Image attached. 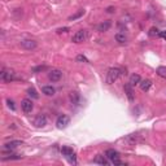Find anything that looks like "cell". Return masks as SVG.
<instances>
[{
	"instance_id": "cell-6",
	"label": "cell",
	"mask_w": 166,
	"mask_h": 166,
	"mask_svg": "<svg viewBox=\"0 0 166 166\" xmlns=\"http://www.w3.org/2000/svg\"><path fill=\"white\" fill-rule=\"evenodd\" d=\"M24 144V141L22 140H11V141H7L4 143V145H3V151H12L14 148L20 147V145Z\"/></svg>"
},
{
	"instance_id": "cell-27",
	"label": "cell",
	"mask_w": 166,
	"mask_h": 166,
	"mask_svg": "<svg viewBox=\"0 0 166 166\" xmlns=\"http://www.w3.org/2000/svg\"><path fill=\"white\" fill-rule=\"evenodd\" d=\"M7 104H8V106H9L12 110H16V106H14V101H13V100L8 99V100H7Z\"/></svg>"
},
{
	"instance_id": "cell-16",
	"label": "cell",
	"mask_w": 166,
	"mask_h": 166,
	"mask_svg": "<svg viewBox=\"0 0 166 166\" xmlns=\"http://www.w3.org/2000/svg\"><path fill=\"white\" fill-rule=\"evenodd\" d=\"M42 92L46 96H53L55 94H56V90H55L52 86H43L42 87Z\"/></svg>"
},
{
	"instance_id": "cell-17",
	"label": "cell",
	"mask_w": 166,
	"mask_h": 166,
	"mask_svg": "<svg viewBox=\"0 0 166 166\" xmlns=\"http://www.w3.org/2000/svg\"><path fill=\"white\" fill-rule=\"evenodd\" d=\"M22 156L21 154H17V153H11L8 156H3L1 160L3 161H13V160H21Z\"/></svg>"
},
{
	"instance_id": "cell-19",
	"label": "cell",
	"mask_w": 166,
	"mask_h": 166,
	"mask_svg": "<svg viewBox=\"0 0 166 166\" xmlns=\"http://www.w3.org/2000/svg\"><path fill=\"white\" fill-rule=\"evenodd\" d=\"M61 153H62V156L69 157V156H71V154H74V151H73L71 147H69V145H65V147L61 148Z\"/></svg>"
},
{
	"instance_id": "cell-13",
	"label": "cell",
	"mask_w": 166,
	"mask_h": 166,
	"mask_svg": "<svg viewBox=\"0 0 166 166\" xmlns=\"http://www.w3.org/2000/svg\"><path fill=\"white\" fill-rule=\"evenodd\" d=\"M110 26H112V22L110 21H104L101 22V24L97 25V31H100V33H105V31H108L110 29Z\"/></svg>"
},
{
	"instance_id": "cell-15",
	"label": "cell",
	"mask_w": 166,
	"mask_h": 166,
	"mask_svg": "<svg viewBox=\"0 0 166 166\" xmlns=\"http://www.w3.org/2000/svg\"><path fill=\"white\" fill-rule=\"evenodd\" d=\"M139 86H140V90H141L143 92H147L148 90L151 88V86H152V81L144 79V81H141V82L139 83Z\"/></svg>"
},
{
	"instance_id": "cell-1",
	"label": "cell",
	"mask_w": 166,
	"mask_h": 166,
	"mask_svg": "<svg viewBox=\"0 0 166 166\" xmlns=\"http://www.w3.org/2000/svg\"><path fill=\"white\" fill-rule=\"evenodd\" d=\"M122 74H123V70L121 68H110L106 73V83L113 84Z\"/></svg>"
},
{
	"instance_id": "cell-9",
	"label": "cell",
	"mask_w": 166,
	"mask_h": 166,
	"mask_svg": "<svg viewBox=\"0 0 166 166\" xmlns=\"http://www.w3.org/2000/svg\"><path fill=\"white\" fill-rule=\"evenodd\" d=\"M125 94H126L127 99L132 103L134 100H135V95H134V90H132V86H131L130 83H126L125 84Z\"/></svg>"
},
{
	"instance_id": "cell-7",
	"label": "cell",
	"mask_w": 166,
	"mask_h": 166,
	"mask_svg": "<svg viewBox=\"0 0 166 166\" xmlns=\"http://www.w3.org/2000/svg\"><path fill=\"white\" fill-rule=\"evenodd\" d=\"M69 122H70V118L68 117V116H60L59 118H57L56 121V126L59 127V129H65V127H68Z\"/></svg>"
},
{
	"instance_id": "cell-24",
	"label": "cell",
	"mask_w": 166,
	"mask_h": 166,
	"mask_svg": "<svg viewBox=\"0 0 166 166\" xmlns=\"http://www.w3.org/2000/svg\"><path fill=\"white\" fill-rule=\"evenodd\" d=\"M148 35H149V36H157V35H160V33H158V29H157V27H152V29H151V30H149V33H148Z\"/></svg>"
},
{
	"instance_id": "cell-14",
	"label": "cell",
	"mask_w": 166,
	"mask_h": 166,
	"mask_svg": "<svg viewBox=\"0 0 166 166\" xmlns=\"http://www.w3.org/2000/svg\"><path fill=\"white\" fill-rule=\"evenodd\" d=\"M69 99H70L71 104H74V105H81V95L78 94V92H71Z\"/></svg>"
},
{
	"instance_id": "cell-28",
	"label": "cell",
	"mask_w": 166,
	"mask_h": 166,
	"mask_svg": "<svg viewBox=\"0 0 166 166\" xmlns=\"http://www.w3.org/2000/svg\"><path fill=\"white\" fill-rule=\"evenodd\" d=\"M70 30L69 27H61V29H57V33L59 34H62V33H68V31Z\"/></svg>"
},
{
	"instance_id": "cell-4",
	"label": "cell",
	"mask_w": 166,
	"mask_h": 166,
	"mask_svg": "<svg viewBox=\"0 0 166 166\" xmlns=\"http://www.w3.org/2000/svg\"><path fill=\"white\" fill-rule=\"evenodd\" d=\"M20 46H21L24 49H27V51H31V49H35L38 47V43L33 39H24L20 42Z\"/></svg>"
},
{
	"instance_id": "cell-30",
	"label": "cell",
	"mask_w": 166,
	"mask_h": 166,
	"mask_svg": "<svg viewBox=\"0 0 166 166\" xmlns=\"http://www.w3.org/2000/svg\"><path fill=\"white\" fill-rule=\"evenodd\" d=\"M160 36L166 40V31H161V33H160Z\"/></svg>"
},
{
	"instance_id": "cell-21",
	"label": "cell",
	"mask_w": 166,
	"mask_h": 166,
	"mask_svg": "<svg viewBox=\"0 0 166 166\" xmlns=\"http://www.w3.org/2000/svg\"><path fill=\"white\" fill-rule=\"evenodd\" d=\"M114 39H116V42H118V43H126L127 42V36L125 35L123 33H118V34H116V36H114Z\"/></svg>"
},
{
	"instance_id": "cell-20",
	"label": "cell",
	"mask_w": 166,
	"mask_h": 166,
	"mask_svg": "<svg viewBox=\"0 0 166 166\" xmlns=\"http://www.w3.org/2000/svg\"><path fill=\"white\" fill-rule=\"evenodd\" d=\"M84 9H81V11H78V12H75L73 16L69 17V21H75V20H78V18H81V17H83L84 16Z\"/></svg>"
},
{
	"instance_id": "cell-11",
	"label": "cell",
	"mask_w": 166,
	"mask_h": 166,
	"mask_svg": "<svg viewBox=\"0 0 166 166\" xmlns=\"http://www.w3.org/2000/svg\"><path fill=\"white\" fill-rule=\"evenodd\" d=\"M105 157L112 162V161H114V160L119 158V153L116 149H108V151H105Z\"/></svg>"
},
{
	"instance_id": "cell-29",
	"label": "cell",
	"mask_w": 166,
	"mask_h": 166,
	"mask_svg": "<svg viewBox=\"0 0 166 166\" xmlns=\"http://www.w3.org/2000/svg\"><path fill=\"white\" fill-rule=\"evenodd\" d=\"M46 69H47L46 66H38V68H34V69H33V71H34V73H36V71H43V70H46Z\"/></svg>"
},
{
	"instance_id": "cell-25",
	"label": "cell",
	"mask_w": 166,
	"mask_h": 166,
	"mask_svg": "<svg viewBox=\"0 0 166 166\" xmlns=\"http://www.w3.org/2000/svg\"><path fill=\"white\" fill-rule=\"evenodd\" d=\"M66 158L69 160V162L73 165H75L77 164V160H75V154H71V156H69V157H66Z\"/></svg>"
},
{
	"instance_id": "cell-12",
	"label": "cell",
	"mask_w": 166,
	"mask_h": 166,
	"mask_svg": "<svg viewBox=\"0 0 166 166\" xmlns=\"http://www.w3.org/2000/svg\"><path fill=\"white\" fill-rule=\"evenodd\" d=\"M94 164H99V165H103V166H108L109 165V161L105 156H101V154H97V156L94 158Z\"/></svg>"
},
{
	"instance_id": "cell-10",
	"label": "cell",
	"mask_w": 166,
	"mask_h": 166,
	"mask_svg": "<svg viewBox=\"0 0 166 166\" xmlns=\"http://www.w3.org/2000/svg\"><path fill=\"white\" fill-rule=\"evenodd\" d=\"M34 125H35L36 127H44L46 125H47V117H46L44 114L36 116L35 121H34Z\"/></svg>"
},
{
	"instance_id": "cell-26",
	"label": "cell",
	"mask_w": 166,
	"mask_h": 166,
	"mask_svg": "<svg viewBox=\"0 0 166 166\" xmlns=\"http://www.w3.org/2000/svg\"><path fill=\"white\" fill-rule=\"evenodd\" d=\"M77 61H83V62H90L87 57H84L83 55H78L77 56Z\"/></svg>"
},
{
	"instance_id": "cell-23",
	"label": "cell",
	"mask_w": 166,
	"mask_h": 166,
	"mask_svg": "<svg viewBox=\"0 0 166 166\" xmlns=\"http://www.w3.org/2000/svg\"><path fill=\"white\" fill-rule=\"evenodd\" d=\"M27 95L30 96V97H33V99H38V97H39V95H38L36 90L34 88V87H30V88H27Z\"/></svg>"
},
{
	"instance_id": "cell-18",
	"label": "cell",
	"mask_w": 166,
	"mask_h": 166,
	"mask_svg": "<svg viewBox=\"0 0 166 166\" xmlns=\"http://www.w3.org/2000/svg\"><path fill=\"white\" fill-rule=\"evenodd\" d=\"M141 82V78H140V75H139V74H132V75H131V77H130V84H131V86H138V84L139 83H140Z\"/></svg>"
},
{
	"instance_id": "cell-22",
	"label": "cell",
	"mask_w": 166,
	"mask_h": 166,
	"mask_svg": "<svg viewBox=\"0 0 166 166\" xmlns=\"http://www.w3.org/2000/svg\"><path fill=\"white\" fill-rule=\"evenodd\" d=\"M156 73H157V75H158V77H161V78H164V79H166V68H165V66H158V68H157V70H156Z\"/></svg>"
},
{
	"instance_id": "cell-2",
	"label": "cell",
	"mask_w": 166,
	"mask_h": 166,
	"mask_svg": "<svg viewBox=\"0 0 166 166\" xmlns=\"http://www.w3.org/2000/svg\"><path fill=\"white\" fill-rule=\"evenodd\" d=\"M0 78L4 83H9L14 79V71L11 70V69H3L1 73H0Z\"/></svg>"
},
{
	"instance_id": "cell-31",
	"label": "cell",
	"mask_w": 166,
	"mask_h": 166,
	"mask_svg": "<svg viewBox=\"0 0 166 166\" xmlns=\"http://www.w3.org/2000/svg\"><path fill=\"white\" fill-rule=\"evenodd\" d=\"M106 12H108V13H113V12H114V8H113V7H109V8L106 9Z\"/></svg>"
},
{
	"instance_id": "cell-3",
	"label": "cell",
	"mask_w": 166,
	"mask_h": 166,
	"mask_svg": "<svg viewBox=\"0 0 166 166\" xmlns=\"http://www.w3.org/2000/svg\"><path fill=\"white\" fill-rule=\"evenodd\" d=\"M87 38H88V34H87L86 30H79L77 31V33L73 35L71 38V42L73 43H83L87 40Z\"/></svg>"
},
{
	"instance_id": "cell-8",
	"label": "cell",
	"mask_w": 166,
	"mask_h": 166,
	"mask_svg": "<svg viewBox=\"0 0 166 166\" xmlns=\"http://www.w3.org/2000/svg\"><path fill=\"white\" fill-rule=\"evenodd\" d=\"M21 108H22V110H24L25 113H31L33 112V109H34V104H33V101H31L30 99H24L22 103H21Z\"/></svg>"
},
{
	"instance_id": "cell-5",
	"label": "cell",
	"mask_w": 166,
	"mask_h": 166,
	"mask_svg": "<svg viewBox=\"0 0 166 166\" xmlns=\"http://www.w3.org/2000/svg\"><path fill=\"white\" fill-rule=\"evenodd\" d=\"M62 78V71L59 70V69H53L48 73V79L51 82H59V81Z\"/></svg>"
}]
</instances>
